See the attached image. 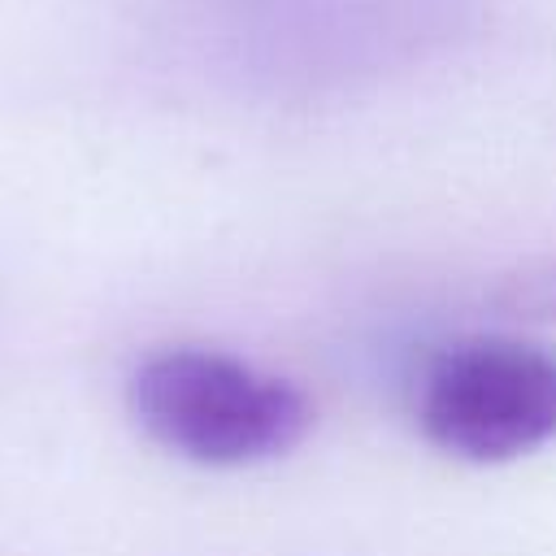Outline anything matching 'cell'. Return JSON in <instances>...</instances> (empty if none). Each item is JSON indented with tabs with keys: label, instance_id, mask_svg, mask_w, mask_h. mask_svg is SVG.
Here are the masks:
<instances>
[{
	"label": "cell",
	"instance_id": "cell-1",
	"mask_svg": "<svg viewBox=\"0 0 556 556\" xmlns=\"http://www.w3.org/2000/svg\"><path fill=\"white\" fill-rule=\"evenodd\" d=\"M130 413L161 447L200 465H256L313 430V400L213 348H165L130 374Z\"/></svg>",
	"mask_w": 556,
	"mask_h": 556
},
{
	"label": "cell",
	"instance_id": "cell-2",
	"mask_svg": "<svg viewBox=\"0 0 556 556\" xmlns=\"http://www.w3.org/2000/svg\"><path fill=\"white\" fill-rule=\"evenodd\" d=\"M421 434L460 460L495 465L556 434V352L482 334L439 352L417 391Z\"/></svg>",
	"mask_w": 556,
	"mask_h": 556
},
{
	"label": "cell",
	"instance_id": "cell-3",
	"mask_svg": "<svg viewBox=\"0 0 556 556\" xmlns=\"http://www.w3.org/2000/svg\"><path fill=\"white\" fill-rule=\"evenodd\" d=\"M495 304L513 313H530V317H556V269L508 278L504 291H495Z\"/></svg>",
	"mask_w": 556,
	"mask_h": 556
}]
</instances>
